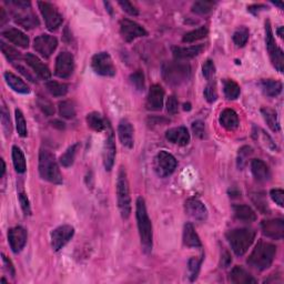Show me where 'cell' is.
I'll list each match as a JSON object with an SVG mask.
<instances>
[{
  "label": "cell",
  "instance_id": "obj_54",
  "mask_svg": "<svg viewBox=\"0 0 284 284\" xmlns=\"http://www.w3.org/2000/svg\"><path fill=\"white\" fill-rule=\"evenodd\" d=\"M203 95H204L205 100L210 102V103H213V102L216 101V99H218V94H216L214 87L211 86V85L205 87Z\"/></svg>",
  "mask_w": 284,
  "mask_h": 284
},
{
  "label": "cell",
  "instance_id": "obj_27",
  "mask_svg": "<svg viewBox=\"0 0 284 284\" xmlns=\"http://www.w3.org/2000/svg\"><path fill=\"white\" fill-rule=\"evenodd\" d=\"M5 80H6L7 85L12 88L14 91L18 92V94H23V95H27L30 92V88L28 87V85L26 84L24 80H22L19 78L18 76L14 75L13 72H5Z\"/></svg>",
  "mask_w": 284,
  "mask_h": 284
},
{
  "label": "cell",
  "instance_id": "obj_5",
  "mask_svg": "<svg viewBox=\"0 0 284 284\" xmlns=\"http://www.w3.org/2000/svg\"><path fill=\"white\" fill-rule=\"evenodd\" d=\"M226 239L237 256H242L249 250L255 239V231L249 228L233 229L226 233Z\"/></svg>",
  "mask_w": 284,
  "mask_h": 284
},
{
  "label": "cell",
  "instance_id": "obj_48",
  "mask_svg": "<svg viewBox=\"0 0 284 284\" xmlns=\"http://www.w3.org/2000/svg\"><path fill=\"white\" fill-rule=\"evenodd\" d=\"M130 82L131 85L136 88L138 91H143L144 89V75L143 72L138 70L130 76Z\"/></svg>",
  "mask_w": 284,
  "mask_h": 284
},
{
  "label": "cell",
  "instance_id": "obj_1",
  "mask_svg": "<svg viewBox=\"0 0 284 284\" xmlns=\"http://www.w3.org/2000/svg\"><path fill=\"white\" fill-rule=\"evenodd\" d=\"M136 218L143 251L146 253L151 252L153 239L152 224L147 212L146 203H144V200L141 197H139L136 202Z\"/></svg>",
  "mask_w": 284,
  "mask_h": 284
},
{
  "label": "cell",
  "instance_id": "obj_42",
  "mask_svg": "<svg viewBox=\"0 0 284 284\" xmlns=\"http://www.w3.org/2000/svg\"><path fill=\"white\" fill-rule=\"evenodd\" d=\"M0 47H2L3 54L10 61V63H15L16 60H19L20 58H22V55H20L19 51H17L13 47H10L9 45L5 44L4 41H0Z\"/></svg>",
  "mask_w": 284,
  "mask_h": 284
},
{
  "label": "cell",
  "instance_id": "obj_20",
  "mask_svg": "<svg viewBox=\"0 0 284 284\" xmlns=\"http://www.w3.org/2000/svg\"><path fill=\"white\" fill-rule=\"evenodd\" d=\"M163 99H164L163 88L160 85L151 86L147 99V108L149 110H153V111L161 110L163 107Z\"/></svg>",
  "mask_w": 284,
  "mask_h": 284
},
{
  "label": "cell",
  "instance_id": "obj_16",
  "mask_svg": "<svg viewBox=\"0 0 284 284\" xmlns=\"http://www.w3.org/2000/svg\"><path fill=\"white\" fill-rule=\"evenodd\" d=\"M17 12H15V22L22 26L25 29H34L39 26V20L37 16L30 10V7H17Z\"/></svg>",
  "mask_w": 284,
  "mask_h": 284
},
{
  "label": "cell",
  "instance_id": "obj_49",
  "mask_svg": "<svg viewBox=\"0 0 284 284\" xmlns=\"http://www.w3.org/2000/svg\"><path fill=\"white\" fill-rule=\"evenodd\" d=\"M2 125L6 136H9V134L12 133V122H10L9 112L5 105H3L2 107Z\"/></svg>",
  "mask_w": 284,
  "mask_h": 284
},
{
  "label": "cell",
  "instance_id": "obj_9",
  "mask_svg": "<svg viewBox=\"0 0 284 284\" xmlns=\"http://www.w3.org/2000/svg\"><path fill=\"white\" fill-rule=\"evenodd\" d=\"M38 7L45 19L46 26L50 32L58 29L63 24V15L58 12V9L53 4L47 2H39Z\"/></svg>",
  "mask_w": 284,
  "mask_h": 284
},
{
  "label": "cell",
  "instance_id": "obj_12",
  "mask_svg": "<svg viewBox=\"0 0 284 284\" xmlns=\"http://www.w3.org/2000/svg\"><path fill=\"white\" fill-rule=\"evenodd\" d=\"M75 234L74 226L65 224L60 225L58 228L55 229L51 232V246H53L54 251H59L68 243L71 240V237Z\"/></svg>",
  "mask_w": 284,
  "mask_h": 284
},
{
  "label": "cell",
  "instance_id": "obj_35",
  "mask_svg": "<svg viewBox=\"0 0 284 284\" xmlns=\"http://www.w3.org/2000/svg\"><path fill=\"white\" fill-rule=\"evenodd\" d=\"M13 162L15 169H16V171L18 173L26 172L27 164H26L25 154L22 151V149L18 147H13Z\"/></svg>",
  "mask_w": 284,
  "mask_h": 284
},
{
  "label": "cell",
  "instance_id": "obj_7",
  "mask_svg": "<svg viewBox=\"0 0 284 284\" xmlns=\"http://www.w3.org/2000/svg\"><path fill=\"white\" fill-rule=\"evenodd\" d=\"M178 162L171 153L167 151H160L154 158L153 169L160 178H167L171 175L177 169Z\"/></svg>",
  "mask_w": 284,
  "mask_h": 284
},
{
  "label": "cell",
  "instance_id": "obj_26",
  "mask_svg": "<svg viewBox=\"0 0 284 284\" xmlns=\"http://www.w3.org/2000/svg\"><path fill=\"white\" fill-rule=\"evenodd\" d=\"M203 45L198 46H190V47H173L172 54L175 59L178 60H184V59H191L197 57L201 51L203 50Z\"/></svg>",
  "mask_w": 284,
  "mask_h": 284
},
{
  "label": "cell",
  "instance_id": "obj_47",
  "mask_svg": "<svg viewBox=\"0 0 284 284\" xmlns=\"http://www.w3.org/2000/svg\"><path fill=\"white\" fill-rule=\"evenodd\" d=\"M15 113H16V127L18 134L23 138L27 137V125H26V120L22 110L16 109V112Z\"/></svg>",
  "mask_w": 284,
  "mask_h": 284
},
{
  "label": "cell",
  "instance_id": "obj_40",
  "mask_svg": "<svg viewBox=\"0 0 284 284\" xmlns=\"http://www.w3.org/2000/svg\"><path fill=\"white\" fill-rule=\"evenodd\" d=\"M58 109H59V115L65 119H74L76 116V108L74 106V103L69 100L59 102Z\"/></svg>",
  "mask_w": 284,
  "mask_h": 284
},
{
  "label": "cell",
  "instance_id": "obj_60",
  "mask_svg": "<svg viewBox=\"0 0 284 284\" xmlns=\"http://www.w3.org/2000/svg\"><path fill=\"white\" fill-rule=\"evenodd\" d=\"M0 162H2V173H0V177H4L5 171H6V166H5V161L3 159L0 160Z\"/></svg>",
  "mask_w": 284,
  "mask_h": 284
},
{
  "label": "cell",
  "instance_id": "obj_39",
  "mask_svg": "<svg viewBox=\"0 0 284 284\" xmlns=\"http://www.w3.org/2000/svg\"><path fill=\"white\" fill-rule=\"evenodd\" d=\"M251 200L252 202L255 204V206L259 209L263 214L270 213V208H268L267 201L265 199V195L261 192H253L251 193Z\"/></svg>",
  "mask_w": 284,
  "mask_h": 284
},
{
  "label": "cell",
  "instance_id": "obj_6",
  "mask_svg": "<svg viewBox=\"0 0 284 284\" xmlns=\"http://www.w3.org/2000/svg\"><path fill=\"white\" fill-rule=\"evenodd\" d=\"M117 199L118 206L123 220L129 219L131 213V198L129 182L127 179V172L123 167L120 168L117 179Z\"/></svg>",
  "mask_w": 284,
  "mask_h": 284
},
{
  "label": "cell",
  "instance_id": "obj_44",
  "mask_svg": "<svg viewBox=\"0 0 284 284\" xmlns=\"http://www.w3.org/2000/svg\"><path fill=\"white\" fill-rule=\"evenodd\" d=\"M253 153L252 148L249 146H244L242 147L239 153H237V168L240 170L243 169L245 167V164L247 162V160H249V157Z\"/></svg>",
  "mask_w": 284,
  "mask_h": 284
},
{
  "label": "cell",
  "instance_id": "obj_57",
  "mask_svg": "<svg viewBox=\"0 0 284 284\" xmlns=\"http://www.w3.org/2000/svg\"><path fill=\"white\" fill-rule=\"evenodd\" d=\"M119 5H120V7L122 8L123 12H126L127 14L130 15V16H138V9L133 6V5L131 3H129V2H119L118 3Z\"/></svg>",
  "mask_w": 284,
  "mask_h": 284
},
{
  "label": "cell",
  "instance_id": "obj_55",
  "mask_svg": "<svg viewBox=\"0 0 284 284\" xmlns=\"http://www.w3.org/2000/svg\"><path fill=\"white\" fill-rule=\"evenodd\" d=\"M167 110L171 115H175L179 111V102L174 96H170L167 101Z\"/></svg>",
  "mask_w": 284,
  "mask_h": 284
},
{
  "label": "cell",
  "instance_id": "obj_22",
  "mask_svg": "<svg viewBox=\"0 0 284 284\" xmlns=\"http://www.w3.org/2000/svg\"><path fill=\"white\" fill-rule=\"evenodd\" d=\"M167 140L178 146H187L190 142V133L185 127H177L169 129L166 132Z\"/></svg>",
  "mask_w": 284,
  "mask_h": 284
},
{
  "label": "cell",
  "instance_id": "obj_23",
  "mask_svg": "<svg viewBox=\"0 0 284 284\" xmlns=\"http://www.w3.org/2000/svg\"><path fill=\"white\" fill-rule=\"evenodd\" d=\"M118 136L120 142L128 149L133 147V127L127 119H123L118 126Z\"/></svg>",
  "mask_w": 284,
  "mask_h": 284
},
{
  "label": "cell",
  "instance_id": "obj_50",
  "mask_svg": "<svg viewBox=\"0 0 284 284\" xmlns=\"http://www.w3.org/2000/svg\"><path fill=\"white\" fill-rule=\"evenodd\" d=\"M202 74L206 80H212L215 76V66L212 60H206L202 66Z\"/></svg>",
  "mask_w": 284,
  "mask_h": 284
},
{
  "label": "cell",
  "instance_id": "obj_28",
  "mask_svg": "<svg viewBox=\"0 0 284 284\" xmlns=\"http://www.w3.org/2000/svg\"><path fill=\"white\" fill-rule=\"evenodd\" d=\"M219 121L220 125L229 131H233L239 127V117H237L236 112L232 109H225L222 111Z\"/></svg>",
  "mask_w": 284,
  "mask_h": 284
},
{
  "label": "cell",
  "instance_id": "obj_2",
  "mask_svg": "<svg viewBox=\"0 0 284 284\" xmlns=\"http://www.w3.org/2000/svg\"><path fill=\"white\" fill-rule=\"evenodd\" d=\"M276 255V246L264 241H259L247 257V264L257 271H264L271 266Z\"/></svg>",
  "mask_w": 284,
  "mask_h": 284
},
{
  "label": "cell",
  "instance_id": "obj_46",
  "mask_svg": "<svg viewBox=\"0 0 284 284\" xmlns=\"http://www.w3.org/2000/svg\"><path fill=\"white\" fill-rule=\"evenodd\" d=\"M213 2H197L193 4L192 12L198 15H205L209 14L214 7Z\"/></svg>",
  "mask_w": 284,
  "mask_h": 284
},
{
  "label": "cell",
  "instance_id": "obj_33",
  "mask_svg": "<svg viewBox=\"0 0 284 284\" xmlns=\"http://www.w3.org/2000/svg\"><path fill=\"white\" fill-rule=\"evenodd\" d=\"M87 123L89 128H91L92 130H95L97 132H101L105 130L107 128L106 120L103 119V117L98 112H91L87 116Z\"/></svg>",
  "mask_w": 284,
  "mask_h": 284
},
{
  "label": "cell",
  "instance_id": "obj_10",
  "mask_svg": "<svg viewBox=\"0 0 284 284\" xmlns=\"http://www.w3.org/2000/svg\"><path fill=\"white\" fill-rule=\"evenodd\" d=\"M91 66L96 74L103 77H113L117 72L111 56L108 53L96 54L91 59Z\"/></svg>",
  "mask_w": 284,
  "mask_h": 284
},
{
  "label": "cell",
  "instance_id": "obj_59",
  "mask_svg": "<svg viewBox=\"0 0 284 284\" xmlns=\"http://www.w3.org/2000/svg\"><path fill=\"white\" fill-rule=\"evenodd\" d=\"M231 262H232L231 255L229 254L228 252H224L223 254H222V256H221V263H220L221 267H226V266H229Z\"/></svg>",
  "mask_w": 284,
  "mask_h": 284
},
{
  "label": "cell",
  "instance_id": "obj_62",
  "mask_svg": "<svg viewBox=\"0 0 284 284\" xmlns=\"http://www.w3.org/2000/svg\"><path fill=\"white\" fill-rule=\"evenodd\" d=\"M183 107H184L183 109H184L185 111H187V110L189 111V110L191 109V105H190V103H184V106H183Z\"/></svg>",
  "mask_w": 284,
  "mask_h": 284
},
{
  "label": "cell",
  "instance_id": "obj_51",
  "mask_svg": "<svg viewBox=\"0 0 284 284\" xmlns=\"http://www.w3.org/2000/svg\"><path fill=\"white\" fill-rule=\"evenodd\" d=\"M38 106L41 110L44 111L45 115H47L48 117L49 116H53L54 113H55V108L53 106V103H51L50 101H48L47 99H45V98H39L38 99Z\"/></svg>",
  "mask_w": 284,
  "mask_h": 284
},
{
  "label": "cell",
  "instance_id": "obj_24",
  "mask_svg": "<svg viewBox=\"0 0 284 284\" xmlns=\"http://www.w3.org/2000/svg\"><path fill=\"white\" fill-rule=\"evenodd\" d=\"M3 36L7 40H9L10 43L18 46V47L28 48L29 38L27 35L22 32V30L16 29V28H9L7 30H5V32H3Z\"/></svg>",
  "mask_w": 284,
  "mask_h": 284
},
{
  "label": "cell",
  "instance_id": "obj_14",
  "mask_svg": "<svg viewBox=\"0 0 284 284\" xmlns=\"http://www.w3.org/2000/svg\"><path fill=\"white\" fill-rule=\"evenodd\" d=\"M184 210L187 215L198 222H204L208 219V209L202 201L198 198H190L184 203Z\"/></svg>",
  "mask_w": 284,
  "mask_h": 284
},
{
  "label": "cell",
  "instance_id": "obj_45",
  "mask_svg": "<svg viewBox=\"0 0 284 284\" xmlns=\"http://www.w3.org/2000/svg\"><path fill=\"white\" fill-rule=\"evenodd\" d=\"M249 40V30L245 27H242L233 34V41L237 47H243Z\"/></svg>",
  "mask_w": 284,
  "mask_h": 284
},
{
  "label": "cell",
  "instance_id": "obj_17",
  "mask_svg": "<svg viewBox=\"0 0 284 284\" xmlns=\"http://www.w3.org/2000/svg\"><path fill=\"white\" fill-rule=\"evenodd\" d=\"M262 233L273 240H282L284 236V221L282 219L264 220L261 223Z\"/></svg>",
  "mask_w": 284,
  "mask_h": 284
},
{
  "label": "cell",
  "instance_id": "obj_41",
  "mask_svg": "<svg viewBox=\"0 0 284 284\" xmlns=\"http://www.w3.org/2000/svg\"><path fill=\"white\" fill-rule=\"evenodd\" d=\"M77 149H78V144H72L71 147H69L67 149V151L61 156L60 158V163L63 164V167L68 168L70 166H72L75 162V158H76V153H77Z\"/></svg>",
  "mask_w": 284,
  "mask_h": 284
},
{
  "label": "cell",
  "instance_id": "obj_52",
  "mask_svg": "<svg viewBox=\"0 0 284 284\" xmlns=\"http://www.w3.org/2000/svg\"><path fill=\"white\" fill-rule=\"evenodd\" d=\"M270 195L274 202L283 208L284 206V191L282 189H272L270 191Z\"/></svg>",
  "mask_w": 284,
  "mask_h": 284
},
{
  "label": "cell",
  "instance_id": "obj_61",
  "mask_svg": "<svg viewBox=\"0 0 284 284\" xmlns=\"http://www.w3.org/2000/svg\"><path fill=\"white\" fill-rule=\"evenodd\" d=\"M0 14H2V16H0V19H2V24H4L5 20H6V15H5L4 8H0Z\"/></svg>",
  "mask_w": 284,
  "mask_h": 284
},
{
  "label": "cell",
  "instance_id": "obj_31",
  "mask_svg": "<svg viewBox=\"0 0 284 284\" xmlns=\"http://www.w3.org/2000/svg\"><path fill=\"white\" fill-rule=\"evenodd\" d=\"M183 243L189 247H201V240L195 232L193 225L187 223L183 229Z\"/></svg>",
  "mask_w": 284,
  "mask_h": 284
},
{
  "label": "cell",
  "instance_id": "obj_3",
  "mask_svg": "<svg viewBox=\"0 0 284 284\" xmlns=\"http://www.w3.org/2000/svg\"><path fill=\"white\" fill-rule=\"evenodd\" d=\"M39 173L46 181L55 184L63 183V174L60 172L55 156L48 150H40L39 153Z\"/></svg>",
  "mask_w": 284,
  "mask_h": 284
},
{
  "label": "cell",
  "instance_id": "obj_11",
  "mask_svg": "<svg viewBox=\"0 0 284 284\" xmlns=\"http://www.w3.org/2000/svg\"><path fill=\"white\" fill-rule=\"evenodd\" d=\"M75 70V58L69 51H63L56 59L55 74L59 78H69Z\"/></svg>",
  "mask_w": 284,
  "mask_h": 284
},
{
  "label": "cell",
  "instance_id": "obj_4",
  "mask_svg": "<svg viewBox=\"0 0 284 284\" xmlns=\"http://www.w3.org/2000/svg\"><path fill=\"white\" fill-rule=\"evenodd\" d=\"M191 76V68L188 64L180 61H170L162 66V78L171 86H181L185 84Z\"/></svg>",
  "mask_w": 284,
  "mask_h": 284
},
{
  "label": "cell",
  "instance_id": "obj_53",
  "mask_svg": "<svg viewBox=\"0 0 284 284\" xmlns=\"http://www.w3.org/2000/svg\"><path fill=\"white\" fill-rule=\"evenodd\" d=\"M19 202H20V206L24 211L25 215H30L32 214V208H30V202L28 200V197L26 195V193L20 192L19 193Z\"/></svg>",
  "mask_w": 284,
  "mask_h": 284
},
{
  "label": "cell",
  "instance_id": "obj_43",
  "mask_svg": "<svg viewBox=\"0 0 284 284\" xmlns=\"http://www.w3.org/2000/svg\"><path fill=\"white\" fill-rule=\"evenodd\" d=\"M201 263H202V256H199V257H191L189 260L188 263V268H189V276H190V280L193 281L197 278L198 276V273L200 271V266H201Z\"/></svg>",
  "mask_w": 284,
  "mask_h": 284
},
{
  "label": "cell",
  "instance_id": "obj_29",
  "mask_svg": "<svg viewBox=\"0 0 284 284\" xmlns=\"http://www.w3.org/2000/svg\"><path fill=\"white\" fill-rule=\"evenodd\" d=\"M235 218L244 222H254L256 220V213L251 206L245 204H234L232 206Z\"/></svg>",
  "mask_w": 284,
  "mask_h": 284
},
{
  "label": "cell",
  "instance_id": "obj_38",
  "mask_svg": "<svg viewBox=\"0 0 284 284\" xmlns=\"http://www.w3.org/2000/svg\"><path fill=\"white\" fill-rule=\"evenodd\" d=\"M46 88H47V90L55 97H64L67 95V92H68V86L54 80L48 81L47 84H46Z\"/></svg>",
  "mask_w": 284,
  "mask_h": 284
},
{
  "label": "cell",
  "instance_id": "obj_21",
  "mask_svg": "<svg viewBox=\"0 0 284 284\" xmlns=\"http://www.w3.org/2000/svg\"><path fill=\"white\" fill-rule=\"evenodd\" d=\"M25 59L27 65L35 71V74L37 75L39 78H41L43 80L50 79L51 72L49 68L38 58L37 56H35L34 54H27L25 57Z\"/></svg>",
  "mask_w": 284,
  "mask_h": 284
},
{
  "label": "cell",
  "instance_id": "obj_37",
  "mask_svg": "<svg viewBox=\"0 0 284 284\" xmlns=\"http://www.w3.org/2000/svg\"><path fill=\"white\" fill-rule=\"evenodd\" d=\"M209 34V30L208 28L205 27V26H202V27H200L195 30H192V32L187 33L182 38V41L185 44H191V43H194V41H198L200 39H203L205 38L206 36Z\"/></svg>",
  "mask_w": 284,
  "mask_h": 284
},
{
  "label": "cell",
  "instance_id": "obj_36",
  "mask_svg": "<svg viewBox=\"0 0 284 284\" xmlns=\"http://www.w3.org/2000/svg\"><path fill=\"white\" fill-rule=\"evenodd\" d=\"M223 92L229 100H235L239 98L241 94V89L240 86L237 85L235 81L231 79H225L223 81Z\"/></svg>",
  "mask_w": 284,
  "mask_h": 284
},
{
  "label": "cell",
  "instance_id": "obj_25",
  "mask_svg": "<svg viewBox=\"0 0 284 284\" xmlns=\"http://www.w3.org/2000/svg\"><path fill=\"white\" fill-rule=\"evenodd\" d=\"M251 170L257 181L264 182L271 178V171L267 164L260 159H253L251 161Z\"/></svg>",
  "mask_w": 284,
  "mask_h": 284
},
{
  "label": "cell",
  "instance_id": "obj_8",
  "mask_svg": "<svg viewBox=\"0 0 284 284\" xmlns=\"http://www.w3.org/2000/svg\"><path fill=\"white\" fill-rule=\"evenodd\" d=\"M265 44H266V49L268 51V55H270L272 65L275 67V69H277V71L283 72L284 54H283L282 49H280L276 46L274 37H273L270 22H266L265 24Z\"/></svg>",
  "mask_w": 284,
  "mask_h": 284
},
{
  "label": "cell",
  "instance_id": "obj_32",
  "mask_svg": "<svg viewBox=\"0 0 284 284\" xmlns=\"http://www.w3.org/2000/svg\"><path fill=\"white\" fill-rule=\"evenodd\" d=\"M260 87L263 91V94L267 97H276L281 94L282 91V84L277 80L266 79L260 82Z\"/></svg>",
  "mask_w": 284,
  "mask_h": 284
},
{
  "label": "cell",
  "instance_id": "obj_58",
  "mask_svg": "<svg viewBox=\"0 0 284 284\" xmlns=\"http://www.w3.org/2000/svg\"><path fill=\"white\" fill-rule=\"evenodd\" d=\"M3 256V262H4V265H5V268H6L7 270V272L9 273L10 275L12 276H15V267H14V265H13V263H12V261H10L8 257L5 255V254H3L2 255Z\"/></svg>",
  "mask_w": 284,
  "mask_h": 284
},
{
  "label": "cell",
  "instance_id": "obj_19",
  "mask_svg": "<svg viewBox=\"0 0 284 284\" xmlns=\"http://www.w3.org/2000/svg\"><path fill=\"white\" fill-rule=\"evenodd\" d=\"M102 158L105 169L107 171H110L113 168V164H115L116 160V141L111 129L109 130V133H108V137L105 141V146H103Z\"/></svg>",
  "mask_w": 284,
  "mask_h": 284
},
{
  "label": "cell",
  "instance_id": "obj_13",
  "mask_svg": "<svg viewBox=\"0 0 284 284\" xmlns=\"http://www.w3.org/2000/svg\"><path fill=\"white\" fill-rule=\"evenodd\" d=\"M58 47V40L56 37L50 35L43 34L38 36L34 41V48L45 58H49V57L54 54V51Z\"/></svg>",
  "mask_w": 284,
  "mask_h": 284
},
{
  "label": "cell",
  "instance_id": "obj_63",
  "mask_svg": "<svg viewBox=\"0 0 284 284\" xmlns=\"http://www.w3.org/2000/svg\"><path fill=\"white\" fill-rule=\"evenodd\" d=\"M277 34H278V36H280L281 38H283V27H280L277 29Z\"/></svg>",
  "mask_w": 284,
  "mask_h": 284
},
{
  "label": "cell",
  "instance_id": "obj_56",
  "mask_svg": "<svg viewBox=\"0 0 284 284\" xmlns=\"http://www.w3.org/2000/svg\"><path fill=\"white\" fill-rule=\"evenodd\" d=\"M192 130L194 132V134L199 138H204V134H205V126L202 121H194L192 123Z\"/></svg>",
  "mask_w": 284,
  "mask_h": 284
},
{
  "label": "cell",
  "instance_id": "obj_15",
  "mask_svg": "<svg viewBox=\"0 0 284 284\" xmlns=\"http://www.w3.org/2000/svg\"><path fill=\"white\" fill-rule=\"evenodd\" d=\"M120 34L127 43H130L134 39L144 37V36L148 35L146 29L141 25L129 19H123L120 22Z\"/></svg>",
  "mask_w": 284,
  "mask_h": 284
},
{
  "label": "cell",
  "instance_id": "obj_34",
  "mask_svg": "<svg viewBox=\"0 0 284 284\" xmlns=\"http://www.w3.org/2000/svg\"><path fill=\"white\" fill-rule=\"evenodd\" d=\"M261 112L268 128L274 132L280 131V122H278L276 112L272 109H268V108H263Z\"/></svg>",
  "mask_w": 284,
  "mask_h": 284
},
{
  "label": "cell",
  "instance_id": "obj_30",
  "mask_svg": "<svg viewBox=\"0 0 284 284\" xmlns=\"http://www.w3.org/2000/svg\"><path fill=\"white\" fill-rule=\"evenodd\" d=\"M231 281L236 284H255L257 281L250 273H247L243 267L234 266L230 273Z\"/></svg>",
  "mask_w": 284,
  "mask_h": 284
},
{
  "label": "cell",
  "instance_id": "obj_18",
  "mask_svg": "<svg viewBox=\"0 0 284 284\" xmlns=\"http://www.w3.org/2000/svg\"><path fill=\"white\" fill-rule=\"evenodd\" d=\"M27 231L23 226H15L8 231V241L15 253L22 251L27 243Z\"/></svg>",
  "mask_w": 284,
  "mask_h": 284
}]
</instances>
